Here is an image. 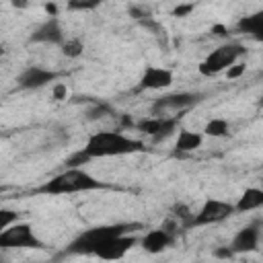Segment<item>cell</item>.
Here are the masks:
<instances>
[{"label": "cell", "mask_w": 263, "mask_h": 263, "mask_svg": "<svg viewBox=\"0 0 263 263\" xmlns=\"http://www.w3.org/2000/svg\"><path fill=\"white\" fill-rule=\"evenodd\" d=\"M82 154L92 160V158H111V156H127V154H138V152H146V144L142 140L129 138L121 132L115 129H101V132H92L84 144V148H80Z\"/></svg>", "instance_id": "obj_1"}, {"label": "cell", "mask_w": 263, "mask_h": 263, "mask_svg": "<svg viewBox=\"0 0 263 263\" xmlns=\"http://www.w3.org/2000/svg\"><path fill=\"white\" fill-rule=\"evenodd\" d=\"M140 222H113V224H99L92 228L82 230L76 234L68 247L64 249V255H92L111 238L123 236V234H134V230H140Z\"/></svg>", "instance_id": "obj_2"}, {"label": "cell", "mask_w": 263, "mask_h": 263, "mask_svg": "<svg viewBox=\"0 0 263 263\" xmlns=\"http://www.w3.org/2000/svg\"><path fill=\"white\" fill-rule=\"evenodd\" d=\"M109 187L111 185L95 179L84 168H64L62 173L43 181L31 193L33 195H70V193H86V191H99Z\"/></svg>", "instance_id": "obj_3"}, {"label": "cell", "mask_w": 263, "mask_h": 263, "mask_svg": "<svg viewBox=\"0 0 263 263\" xmlns=\"http://www.w3.org/2000/svg\"><path fill=\"white\" fill-rule=\"evenodd\" d=\"M247 53V47L238 41H228L216 49H212L205 60L199 64V72L203 76H216L220 72H226L230 66L238 64V60Z\"/></svg>", "instance_id": "obj_4"}, {"label": "cell", "mask_w": 263, "mask_h": 263, "mask_svg": "<svg viewBox=\"0 0 263 263\" xmlns=\"http://www.w3.org/2000/svg\"><path fill=\"white\" fill-rule=\"evenodd\" d=\"M199 101H201V95L199 92H189V90L162 95L152 103L150 115L152 117H181V113L189 111Z\"/></svg>", "instance_id": "obj_5"}, {"label": "cell", "mask_w": 263, "mask_h": 263, "mask_svg": "<svg viewBox=\"0 0 263 263\" xmlns=\"http://www.w3.org/2000/svg\"><path fill=\"white\" fill-rule=\"evenodd\" d=\"M234 214V203L224 201V199H216V197H208L201 208L191 214V218L183 224V228H195V226H210V224H218L226 218H230Z\"/></svg>", "instance_id": "obj_6"}, {"label": "cell", "mask_w": 263, "mask_h": 263, "mask_svg": "<svg viewBox=\"0 0 263 263\" xmlns=\"http://www.w3.org/2000/svg\"><path fill=\"white\" fill-rule=\"evenodd\" d=\"M0 249H43V242L29 222H14L0 234Z\"/></svg>", "instance_id": "obj_7"}, {"label": "cell", "mask_w": 263, "mask_h": 263, "mask_svg": "<svg viewBox=\"0 0 263 263\" xmlns=\"http://www.w3.org/2000/svg\"><path fill=\"white\" fill-rule=\"evenodd\" d=\"M179 232H181V226L177 224V220H168L160 228H154V230L146 232L138 242L146 253L158 255V253H162V251H166L175 245Z\"/></svg>", "instance_id": "obj_8"}, {"label": "cell", "mask_w": 263, "mask_h": 263, "mask_svg": "<svg viewBox=\"0 0 263 263\" xmlns=\"http://www.w3.org/2000/svg\"><path fill=\"white\" fill-rule=\"evenodd\" d=\"M179 121H181V117H152L150 115V117L140 119L136 123V127L142 134H146L152 142H162L177 132Z\"/></svg>", "instance_id": "obj_9"}, {"label": "cell", "mask_w": 263, "mask_h": 263, "mask_svg": "<svg viewBox=\"0 0 263 263\" xmlns=\"http://www.w3.org/2000/svg\"><path fill=\"white\" fill-rule=\"evenodd\" d=\"M259 238H261V220H253L251 224L242 226L230 240L228 249L232 251V255H242V253H253L259 247Z\"/></svg>", "instance_id": "obj_10"}, {"label": "cell", "mask_w": 263, "mask_h": 263, "mask_svg": "<svg viewBox=\"0 0 263 263\" xmlns=\"http://www.w3.org/2000/svg\"><path fill=\"white\" fill-rule=\"evenodd\" d=\"M66 39V33L62 29V23L58 16L45 18L41 25L35 27V31L29 35V43H47V45H62Z\"/></svg>", "instance_id": "obj_11"}, {"label": "cell", "mask_w": 263, "mask_h": 263, "mask_svg": "<svg viewBox=\"0 0 263 263\" xmlns=\"http://www.w3.org/2000/svg\"><path fill=\"white\" fill-rule=\"evenodd\" d=\"M58 72L53 70H47L43 66H27L18 76H16V84L25 90H37L49 82H55L58 80Z\"/></svg>", "instance_id": "obj_12"}, {"label": "cell", "mask_w": 263, "mask_h": 263, "mask_svg": "<svg viewBox=\"0 0 263 263\" xmlns=\"http://www.w3.org/2000/svg\"><path fill=\"white\" fill-rule=\"evenodd\" d=\"M138 236H134V234H123V236H117V238H111V240H107L97 253H95V257H99V259H103V261H119V259H123L129 251H132V247H136L138 245Z\"/></svg>", "instance_id": "obj_13"}, {"label": "cell", "mask_w": 263, "mask_h": 263, "mask_svg": "<svg viewBox=\"0 0 263 263\" xmlns=\"http://www.w3.org/2000/svg\"><path fill=\"white\" fill-rule=\"evenodd\" d=\"M173 84V72L160 66H148L138 82V90H162Z\"/></svg>", "instance_id": "obj_14"}, {"label": "cell", "mask_w": 263, "mask_h": 263, "mask_svg": "<svg viewBox=\"0 0 263 263\" xmlns=\"http://www.w3.org/2000/svg\"><path fill=\"white\" fill-rule=\"evenodd\" d=\"M236 31L255 39V41H263V12L240 16L238 23H236Z\"/></svg>", "instance_id": "obj_15"}, {"label": "cell", "mask_w": 263, "mask_h": 263, "mask_svg": "<svg viewBox=\"0 0 263 263\" xmlns=\"http://www.w3.org/2000/svg\"><path fill=\"white\" fill-rule=\"evenodd\" d=\"M263 205V191L259 187H249L242 191L238 201L234 203V214H245V212H255Z\"/></svg>", "instance_id": "obj_16"}, {"label": "cell", "mask_w": 263, "mask_h": 263, "mask_svg": "<svg viewBox=\"0 0 263 263\" xmlns=\"http://www.w3.org/2000/svg\"><path fill=\"white\" fill-rule=\"evenodd\" d=\"M203 144V134L201 132H191V129H181L177 134L175 142V154H187L197 150Z\"/></svg>", "instance_id": "obj_17"}, {"label": "cell", "mask_w": 263, "mask_h": 263, "mask_svg": "<svg viewBox=\"0 0 263 263\" xmlns=\"http://www.w3.org/2000/svg\"><path fill=\"white\" fill-rule=\"evenodd\" d=\"M228 132H230V123L224 117H214L205 123L201 134L210 136V138H224V136H228Z\"/></svg>", "instance_id": "obj_18"}, {"label": "cell", "mask_w": 263, "mask_h": 263, "mask_svg": "<svg viewBox=\"0 0 263 263\" xmlns=\"http://www.w3.org/2000/svg\"><path fill=\"white\" fill-rule=\"evenodd\" d=\"M60 49H62V53H64L66 58L76 60V58H80L82 51H84V41H82L80 37H66L64 43L60 45Z\"/></svg>", "instance_id": "obj_19"}, {"label": "cell", "mask_w": 263, "mask_h": 263, "mask_svg": "<svg viewBox=\"0 0 263 263\" xmlns=\"http://www.w3.org/2000/svg\"><path fill=\"white\" fill-rule=\"evenodd\" d=\"M18 212L16 210H8V208H0V234L8 228V226H12L14 222H18Z\"/></svg>", "instance_id": "obj_20"}, {"label": "cell", "mask_w": 263, "mask_h": 263, "mask_svg": "<svg viewBox=\"0 0 263 263\" xmlns=\"http://www.w3.org/2000/svg\"><path fill=\"white\" fill-rule=\"evenodd\" d=\"M99 0H92V2H68L66 4V8L68 10H95V8H99Z\"/></svg>", "instance_id": "obj_21"}, {"label": "cell", "mask_w": 263, "mask_h": 263, "mask_svg": "<svg viewBox=\"0 0 263 263\" xmlns=\"http://www.w3.org/2000/svg\"><path fill=\"white\" fill-rule=\"evenodd\" d=\"M193 8H195V4H179L173 8V16H187Z\"/></svg>", "instance_id": "obj_22"}, {"label": "cell", "mask_w": 263, "mask_h": 263, "mask_svg": "<svg viewBox=\"0 0 263 263\" xmlns=\"http://www.w3.org/2000/svg\"><path fill=\"white\" fill-rule=\"evenodd\" d=\"M242 72H245V64H234L226 70V76L228 78H238V76H242Z\"/></svg>", "instance_id": "obj_23"}, {"label": "cell", "mask_w": 263, "mask_h": 263, "mask_svg": "<svg viewBox=\"0 0 263 263\" xmlns=\"http://www.w3.org/2000/svg\"><path fill=\"white\" fill-rule=\"evenodd\" d=\"M66 95H68V90H66V84H55L53 86V99H58V101H62V99H66Z\"/></svg>", "instance_id": "obj_24"}, {"label": "cell", "mask_w": 263, "mask_h": 263, "mask_svg": "<svg viewBox=\"0 0 263 263\" xmlns=\"http://www.w3.org/2000/svg\"><path fill=\"white\" fill-rule=\"evenodd\" d=\"M214 257H218V259H230V257H234V255H232V251H230L228 247H220V249L214 251Z\"/></svg>", "instance_id": "obj_25"}, {"label": "cell", "mask_w": 263, "mask_h": 263, "mask_svg": "<svg viewBox=\"0 0 263 263\" xmlns=\"http://www.w3.org/2000/svg\"><path fill=\"white\" fill-rule=\"evenodd\" d=\"M45 10L49 12V16H58V14H55V10H58L55 4H45Z\"/></svg>", "instance_id": "obj_26"}, {"label": "cell", "mask_w": 263, "mask_h": 263, "mask_svg": "<svg viewBox=\"0 0 263 263\" xmlns=\"http://www.w3.org/2000/svg\"><path fill=\"white\" fill-rule=\"evenodd\" d=\"M4 53H6V47H4V45H0V60H2V55H4Z\"/></svg>", "instance_id": "obj_27"}, {"label": "cell", "mask_w": 263, "mask_h": 263, "mask_svg": "<svg viewBox=\"0 0 263 263\" xmlns=\"http://www.w3.org/2000/svg\"><path fill=\"white\" fill-rule=\"evenodd\" d=\"M6 191H8V187H4V185H0V195H2V193H6Z\"/></svg>", "instance_id": "obj_28"}]
</instances>
